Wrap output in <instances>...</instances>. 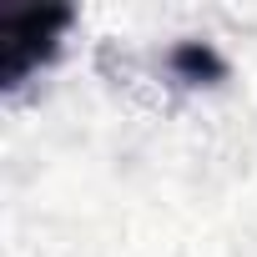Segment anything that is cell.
Wrapping results in <instances>:
<instances>
[{
	"mask_svg": "<svg viewBox=\"0 0 257 257\" xmlns=\"http://www.w3.org/2000/svg\"><path fill=\"white\" fill-rule=\"evenodd\" d=\"M172 66H177L187 81H212V76H222V71H227V66H222V56H217L212 46H202V41L177 46V51H172Z\"/></svg>",
	"mask_w": 257,
	"mask_h": 257,
	"instance_id": "cell-2",
	"label": "cell"
},
{
	"mask_svg": "<svg viewBox=\"0 0 257 257\" xmlns=\"http://www.w3.org/2000/svg\"><path fill=\"white\" fill-rule=\"evenodd\" d=\"M66 26H71V11H31V16L0 21V56H6L0 76H6V86L26 81L41 61H51L56 56V36Z\"/></svg>",
	"mask_w": 257,
	"mask_h": 257,
	"instance_id": "cell-1",
	"label": "cell"
}]
</instances>
